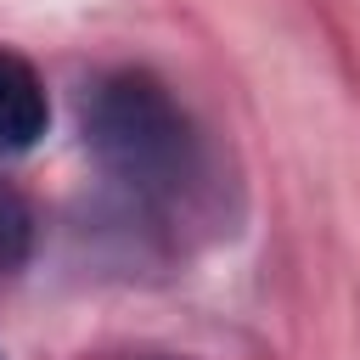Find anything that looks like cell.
<instances>
[{
	"instance_id": "obj_1",
	"label": "cell",
	"mask_w": 360,
	"mask_h": 360,
	"mask_svg": "<svg viewBox=\"0 0 360 360\" xmlns=\"http://www.w3.org/2000/svg\"><path fill=\"white\" fill-rule=\"evenodd\" d=\"M79 129L96 169L152 219H197L214 197V158L174 90L146 68H112L84 84Z\"/></svg>"
},
{
	"instance_id": "obj_2",
	"label": "cell",
	"mask_w": 360,
	"mask_h": 360,
	"mask_svg": "<svg viewBox=\"0 0 360 360\" xmlns=\"http://www.w3.org/2000/svg\"><path fill=\"white\" fill-rule=\"evenodd\" d=\"M51 124V101H45V79L34 73L28 56L0 45V158H22L39 146Z\"/></svg>"
},
{
	"instance_id": "obj_3",
	"label": "cell",
	"mask_w": 360,
	"mask_h": 360,
	"mask_svg": "<svg viewBox=\"0 0 360 360\" xmlns=\"http://www.w3.org/2000/svg\"><path fill=\"white\" fill-rule=\"evenodd\" d=\"M34 253V214L28 202L0 180V281H11Z\"/></svg>"
}]
</instances>
